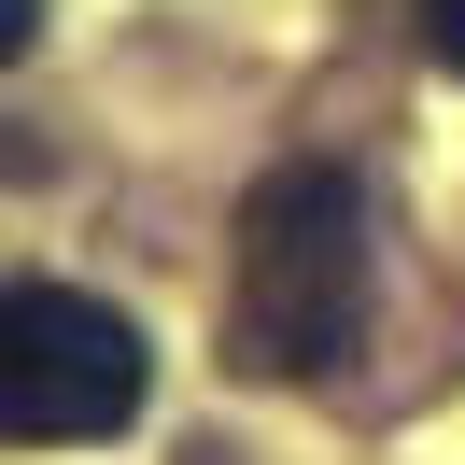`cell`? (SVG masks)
Returning <instances> with one entry per match:
<instances>
[{"label":"cell","mask_w":465,"mask_h":465,"mask_svg":"<svg viewBox=\"0 0 465 465\" xmlns=\"http://www.w3.org/2000/svg\"><path fill=\"white\" fill-rule=\"evenodd\" d=\"M367 339V183L339 155H282L240 198V296L226 352L254 381H339Z\"/></svg>","instance_id":"6da1fadb"},{"label":"cell","mask_w":465,"mask_h":465,"mask_svg":"<svg viewBox=\"0 0 465 465\" xmlns=\"http://www.w3.org/2000/svg\"><path fill=\"white\" fill-rule=\"evenodd\" d=\"M155 395V352L85 282H0V451H85L127 437Z\"/></svg>","instance_id":"7a4b0ae2"},{"label":"cell","mask_w":465,"mask_h":465,"mask_svg":"<svg viewBox=\"0 0 465 465\" xmlns=\"http://www.w3.org/2000/svg\"><path fill=\"white\" fill-rule=\"evenodd\" d=\"M423 57H437V71H465V0H423Z\"/></svg>","instance_id":"3957f363"},{"label":"cell","mask_w":465,"mask_h":465,"mask_svg":"<svg viewBox=\"0 0 465 465\" xmlns=\"http://www.w3.org/2000/svg\"><path fill=\"white\" fill-rule=\"evenodd\" d=\"M29 43H43V0H0V71L29 57Z\"/></svg>","instance_id":"277c9868"}]
</instances>
